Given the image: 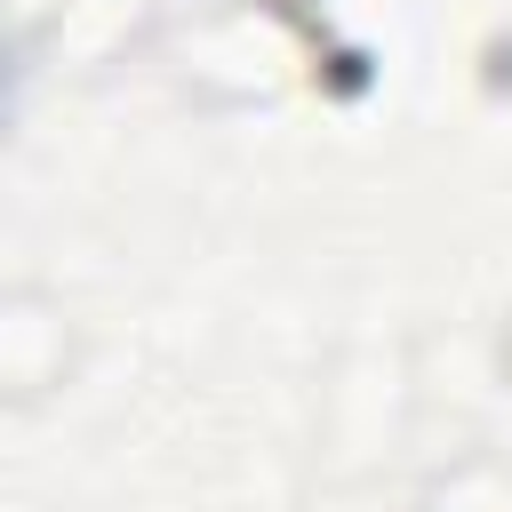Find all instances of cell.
I'll return each instance as SVG.
<instances>
[{
	"label": "cell",
	"instance_id": "obj_1",
	"mask_svg": "<svg viewBox=\"0 0 512 512\" xmlns=\"http://www.w3.org/2000/svg\"><path fill=\"white\" fill-rule=\"evenodd\" d=\"M8 8H16V48L32 56V48H40V24H48V16L64 24V8H72V0H8Z\"/></svg>",
	"mask_w": 512,
	"mask_h": 512
}]
</instances>
